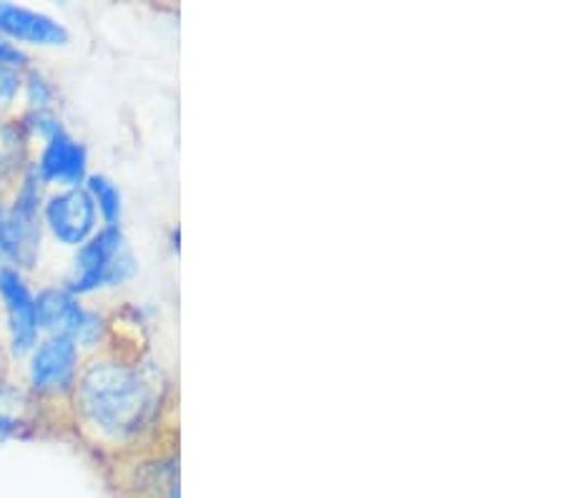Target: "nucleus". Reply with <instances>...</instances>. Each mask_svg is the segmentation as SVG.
Here are the masks:
<instances>
[{
	"label": "nucleus",
	"instance_id": "8",
	"mask_svg": "<svg viewBox=\"0 0 565 498\" xmlns=\"http://www.w3.org/2000/svg\"><path fill=\"white\" fill-rule=\"evenodd\" d=\"M0 39L25 45H43V49H56L66 45L71 33L66 25L49 13L33 11V8L0 3Z\"/></svg>",
	"mask_w": 565,
	"mask_h": 498
},
{
	"label": "nucleus",
	"instance_id": "13",
	"mask_svg": "<svg viewBox=\"0 0 565 498\" xmlns=\"http://www.w3.org/2000/svg\"><path fill=\"white\" fill-rule=\"evenodd\" d=\"M23 91V76L15 68L0 66V108L13 106L18 94Z\"/></svg>",
	"mask_w": 565,
	"mask_h": 498
},
{
	"label": "nucleus",
	"instance_id": "14",
	"mask_svg": "<svg viewBox=\"0 0 565 498\" xmlns=\"http://www.w3.org/2000/svg\"><path fill=\"white\" fill-rule=\"evenodd\" d=\"M29 53H25L21 45H15L11 41L0 39V66H8V68H29Z\"/></svg>",
	"mask_w": 565,
	"mask_h": 498
},
{
	"label": "nucleus",
	"instance_id": "9",
	"mask_svg": "<svg viewBox=\"0 0 565 498\" xmlns=\"http://www.w3.org/2000/svg\"><path fill=\"white\" fill-rule=\"evenodd\" d=\"M39 401L31 391L0 380V446L29 438L39 423Z\"/></svg>",
	"mask_w": 565,
	"mask_h": 498
},
{
	"label": "nucleus",
	"instance_id": "12",
	"mask_svg": "<svg viewBox=\"0 0 565 498\" xmlns=\"http://www.w3.org/2000/svg\"><path fill=\"white\" fill-rule=\"evenodd\" d=\"M18 121H21L23 131L29 134V139L39 136L41 141H49L51 136H56L58 131L66 129V126H63V121L53 112H25Z\"/></svg>",
	"mask_w": 565,
	"mask_h": 498
},
{
	"label": "nucleus",
	"instance_id": "1",
	"mask_svg": "<svg viewBox=\"0 0 565 498\" xmlns=\"http://www.w3.org/2000/svg\"><path fill=\"white\" fill-rule=\"evenodd\" d=\"M71 398L86 431L108 446H126L159 418V370L139 360L96 358L81 368Z\"/></svg>",
	"mask_w": 565,
	"mask_h": 498
},
{
	"label": "nucleus",
	"instance_id": "15",
	"mask_svg": "<svg viewBox=\"0 0 565 498\" xmlns=\"http://www.w3.org/2000/svg\"><path fill=\"white\" fill-rule=\"evenodd\" d=\"M3 370H6V348L0 346V380H3Z\"/></svg>",
	"mask_w": 565,
	"mask_h": 498
},
{
	"label": "nucleus",
	"instance_id": "11",
	"mask_svg": "<svg viewBox=\"0 0 565 498\" xmlns=\"http://www.w3.org/2000/svg\"><path fill=\"white\" fill-rule=\"evenodd\" d=\"M23 91L25 102H29V112H51V104L56 102V88L41 71L29 68L23 76Z\"/></svg>",
	"mask_w": 565,
	"mask_h": 498
},
{
	"label": "nucleus",
	"instance_id": "10",
	"mask_svg": "<svg viewBox=\"0 0 565 498\" xmlns=\"http://www.w3.org/2000/svg\"><path fill=\"white\" fill-rule=\"evenodd\" d=\"M86 192L94 199L98 216H102L104 224H111L116 226L121 222V212H124V199L121 192H118V187L114 184L111 179L104 177V174H88L86 179Z\"/></svg>",
	"mask_w": 565,
	"mask_h": 498
},
{
	"label": "nucleus",
	"instance_id": "7",
	"mask_svg": "<svg viewBox=\"0 0 565 498\" xmlns=\"http://www.w3.org/2000/svg\"><path fill=\"white\" fill-rule=\"evenodd\" d=\"M43 184H58L63 189L84 187L88 179V151L84 144L63 129L49 141H43L39 161H33Z\"/></svg>",
	"mask_w": 565,
	"mask_h": 498
},
{
	"label": "nucleus",
	"instance_id": "3",
	"mask_svg": "<svg viewBox=\"0 0 565 498\" xmlns=\"http://www.w3.org/2000/svg\"><path fill=\"white\" fill-rule=\"evenodd\" d=\"M39 328L45 335H61L78 348H96L106 338L104 315L90 310L66 287H43L35 295Z\"/></svg>",
	"mask_w": 565,
	"mask_h": 498
},
{
	"label": "nucleus",
	"instance_id": "6",
	"mask_svg": "<svg viewBox=\"0 0 565 498\" xmlns=\"http://www.w3.org/2000/svg\"><path fill=\"white\" fill-rule=\"evenodd\" d=\"M0 303H3L6 312L8 352L18 360L29 358V352L39 346L41 328L39 315H35V295L21 269H0Z\"/></svg>",
	"mask_w": 565,
	"mask_h": 498
},
{
	"label": "nucleus",
	"instance_id": "4",
	"mask_svg": "<svg viewBox=\"0 0 565 498\" xmlns=\"http://www.w3.org/2000/svg\"><path fill=\"white\" fill-rule=\"evenodd\" d=\"M81 373V348L61 335H45L29 352V391L39 401L73 395Z\"/></svg>",
	"mask_w": 565,
	"mask_h": 498
},
{
	"label": "nucleus",
	"instance_id": "5",
	"mask_svg": "<svg viewBox=\"0 0 565 498\" xmlns=\"http://www.w3.org/2000/svg\"><path fill=\"white\" fill-rule=\"evenodd\" d=\"M41 222L53 240L78 250L98 232V210L86 187L61 189L43 199Z\"/></svg>",
	"mask_w": 565,
	"mask_h": 498
},
{
	"label": "nucleus",
	"instance_id": "2",
	"mask_svg": "<svg viewBox=\"0 0 565 498\" xmlns=\"http://www.w3.org/2000/svg\"><path fill=\"white\" fill-rule=\"evenodd\" d=\"M136 269H139V259H136L121 224H104L94 237L76 250L71 275L63 287L76 297L90 295L96 289L126 285L136 275Z\"/></svg>",
	"mask_w": 565,
	"mask_h": 498
}]
</instances>
